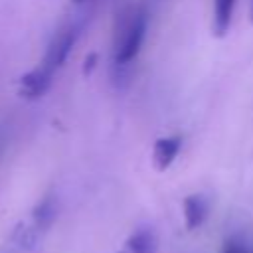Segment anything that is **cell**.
Returning <instances> with one entry per match:
<instances>
[{
    "mask_svg": "<svg viewBox=\"0 0 253 253\" xmlns=\"http://www.w3.org/2000/svg\"><path fill=\"white\" fill-rule=\"evenodd\" d=\"M146 22L148 20L142 10H134L128 14V18L123 24L121 40L117 42V47H115V63L117 65H126L136 57V53L140 51V45L144 42Z\"/></svg>",
    "mask_w": 253,
    "mask_h": 253,
    "instance_id": "cell-1",
    "label": "cell"
},
{
    "mask_svg": "<svg viewBox=\"0 0 253 253\" xmlns=\"http://www.w3.org/2000/svg\"><path fill=\"white\" fill-rule=\"evenodd\" d=\"M75 40H77V32L75 30H63V32H59L51 40V43H49V47L45 51L43 65L47 69H51V71H55L57 67H61L65 63L67 55L71 53V49L75 45Z\"/></svg>",
    "mask_w": 253,
    "mask_h": 253,
    "instance_id": "cell-2",
    "label": "cell"
},
{
    "mask_svg": "<svg viewBox=\"0 0 253 253\" xmlns=\"http://www.w3.org/2000/svg\"><path fill=\"white\" fill-rule=\"evenodd\" d=\"M51 69H47L45 65L36 67L32 71H28L26 75L20 77V97L28 99V101H36L42 95H45V91L51 85Z\"/></svg>",
    "mask_w": 253,
    "mask_h": 253,
    "instance_id": "cell-3",
    "label": "cell"
},
{
    "mask_svg": "<svg viewBox=\"0 0 253 253\" xmlns=\"http://www.w3.org/2000/svg\"><path fill=\"white\" fill-rule=\"evenodd\" d=\"M180 146H182V138L180 136H164V138H158L154 142V150H152V164H154V168L158 172L166 170L174 162Z\"/></svg>",
    "mask_w": 253,
    "mask_h": 253,
    "instance_id": "cell-4",
    "label": "cell"
},
{
    "mask_svg": "<svg viewBox=\"0 0 253 253\" xmlns=\"http://www.w3.org/2000/svg\"><path fill=\"white\" fill-rule=\"evenodd\" d=\"M208 200L200 194H192L184 200V219L188 229H198L208 217Z\"/></svg>",
    "mask_w": 253,
    "mask_h": 253,
    "instance_id": "cell-5",
    "label": "cell"
},
{
    "mask_svg": "<svg viewBox=\"0 0 253 253\" xmlns=\"http://www.w3.org/2000/svg\"><path fill=\"white\" fill-rule=\"evenodd\" d=\"M156 245L158 241L154 231L148 227H140L125 241L121 253H156Z\"/></svg>",
    "mask_w": 253,
    "mask_h": 253,
    "instance_id": "cell-6",
    "label": "cell"
},
{
    "mask_svg": "<svg viewBox=\"0 0 253 253\" xmlns=\"http://www.w3.org/2000/svg\"><path fill=\"white\" fill-rule=\"evenodd\" d=\"M55 217H57V202L53 196H45L42 202L36 204V208L32 211V221L40 233L47 231L51 227V223L55 221Z\"/></svg>",
    "mask_w": 253,
    "mask_h": 253,
    "instance_id": "cell-7",
    "label": "cell"
},
{
    "mask_svg": "<svg viewBox=\"0 0 253 253\" xmlns=\"http://www.w3.org/2000/svg\"><path fill=\"white\" fill-rule=\"evenodd\" d=\"M233 8H235V0H213V22H211L213 36L223 38L229 32Z\"/></svg>",
    "mask_w": 253,
    "mask_h": 253,
    "instance_id": "cell-8",
    "label": "cell"
},
{
    "mask_svg": "<svg viewBox=\"0 0 253 253\" xmlns=\"http://www.w3.org/2000/svg\"><path fill=\"white\" fill-rule=\"evenodd\" d=\"M38 237H40V231L36 229L34 223H32V227L30 225H18L14 229V241L18 245H22V247H28V249L34 247L36 241H38Z\"/></svg>",
    "mask_w": 253,
    "mask_h": 253,
    "instance_id": "cell-9",
    "label": "cell"
},
{
    "mask_svg": "<svg viewBox=\"0 0 253 253\" xmlns=\"http://www.w3.org/2000/svg\"><path fill=\"white\" fill-rule=\"evenodd\" d=\"M97 61H99V55H97L95 51L87 53V57H85V61H83V73H85V75H91L93 69L97 67Z\"/></svg>",
    "mask_w": 253,
    "mask_h": 253,
    "instance_id": "cell-10",
    "label": "cell"
},
{
    "mask_svg": "<svg viewBox=\"0 0 253 253\" xmlns=\"http://www.w3.org/2000/svg\"><path fill=\"white\" fill-rule=\"evenodd\" d=\"M221 253H247V249H245V245L241 241L231 239L229 243H225V247L221 249Z\"/></svg>",
    "mask_w": 253,
    "mask_h": 253,
    "instance_id": "cell-11",
    "label": "cell"
},
{
    "mask_svg": "<svg viewBox=\"0 0 253 253\" xmlns=\"http://www.w3.org/2000/svg\"><path fill=\"white\" fill-rule=\"evenodd\" d=\"M249 18H251V24H253V0H251V6H249Z\"/></svg>",
    "mask_w": 253,
    "mask_h": 253,
    "instance_id": "cell-12",
    "label": "cell"
},
{
    "mask_svg": "<svg viewBox=\"0 0 253 253\" xmlns=\"http://www.w3.org/2000/svg\"><path fill=\"white\" fill-rule=\"evenodd\" d=\"M73 2H83V0H73Z\"/></svg>",
    "mask_w": 253,
    "mask_h": 253,
    "instance_id": "cell-13",
    "label": "cell"
}]
</instances>
